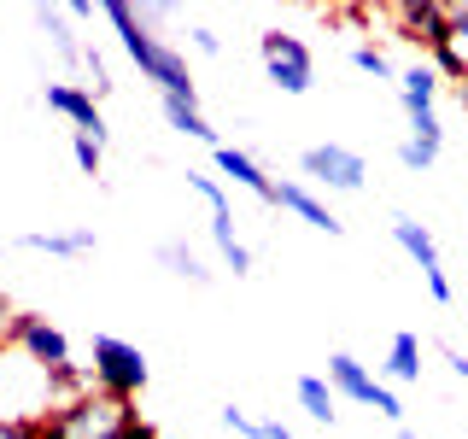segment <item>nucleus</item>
Segmentation results:
<instances>
[{
  "mask_svg": "<svg viewBox=\"0 0 468 439\" xmlns=\"http://www.w3.org/2000/svg\"><path fill=\"white\" fill-rule=\"evenodd\" d=\"M211 241H217V252H223V263L234 275H252V252H246V241L234 234V217H211Z\"/></svg>",
  "mask_w": 468,
  "mask_h": 439,
  "instance_id": "obj_20",
  "label": "nucleus"
},
{
  "mask_svg": "<svg viewBox=\"0 0 468 439\" xmlns=\"http://www.w3.org/2000/svg\"><path fill=\"white\" fill-rule=\"evenodd\" d=\"M439 146H445V123H439V112H416V117H410V135L399 141V165L404 170H433Z\"/></svg>",
  "mask_w": 468,
  "mask_h": 439,
  "instance_id": "obj_11",
  "label": "nucleus"
},
{
  "mask_svg": "<svg viewBox=\"0 0 468 439\" xmlns=\"http://www.w3.org/2000/svg\"><path fill=\"white\" fill-rule=\"evenodd\" d=\"M6 351H24L36 369H48V375H70L77 363H70V340L53 328L48 316H36V311H12L6 316Z\"/></svg>",
  "mask_w": 468,
  "mask_h": 439,
  "instance_id": "obj_3",
  "label": "nucleus"
},
{
  "mask_svg": "<svg viewBox=\"0 0 468 439\" xmlns=\"http://www.w3.org/2000/svg\"><path fill=\"white\" fill-rule=\"evenodd\" d=\"M100 18L117 29V41H123V53L141 65V77L165 88V100H194V106H199V82H194V70H187V59L176 53L170 41H158L153 24H146L135 6H123V0H106V12H100Z\"/></svg>",
  "mask_w": 468,
  "mask_h": 439,
  "instance_id": "obj_1",
  "label": "nucleus"
},
{
  "mask_svg": "<svg viewBox=\"0 0 468 439\" xmlns=\"http://www.w3.org/2000/svg\"><path fill=\"white\" fill-rule=\"evenodd\" d=\"M48 112H58L77 135H94L100 146H106V135H112L106 117H100V100L88 94L82 82H48Z\"/></svg>",
  "mask_w": 468,
  "mask_h": 439,
  "instance_id": "obj_10",
  "label": "nucleus"
},
{
  "mask_svg": "<svg viewBox=\"0 0 468 439\" xmlns=\"http://www.w3.org/2000/svg\"><path fill=\"white\" fill-rule=\"evenodd\" d=\"M399 100H404L410 117H416V112H433V100H439V70H433V65L404 70V77H399Z\"/></svg>",
  "mask_w": 468,
  "mask_h": 439,
  "instance_id": "obj_17",
  "label": "nucleus"
},
{
  "mask_svg": "<svg viewBox=\"0 0 468 439\" xmlns=\"http://www.w3.org/2000/svg\"><path fill=\"white\" fill-rule=\"evenodd\" d=\"M94 387L100 392H117V399H141L146 380H153V369H146L141 346L117 340V334H94Z\"/></svg>",
  "mask_w": 468,
  "mask_h": 439,
  "instance_id": "obj_4",
  "label": "nucleus"
},
{
  "mask_svg": "<svg viewBox=\"0 0 468 439\" xmlns=\"http://www.w3.org/2000/svg\"><path fill=\"white\" fill-rule=\"evenodd\" d=\"M328 387L340 392V399H351V404H369L375 416H387V422H404V399L387 387V380H375L351 351H334L328 358Z\"/></svg>",
  "mask_w": 468,
  "mask_h": 439,
  "instance_id": "obj_6",
  "label": "nucleus"
},
{
  "mask_svg": "<svg viewBox=\"0 0 468 439\" xmlns=\"http://www.w3.org/2000/svg\"><path fill=\"white\" fill-rule=\"evenodd\" d=\"M351 65L363 70V77H375V82H392V59L375 48V41H357V48H351Z\"/></svg>",
  "mask_w": 468,
  "mask_h": 439,
  "instance_id": "obj_23",
  "label": "nucleus"
},
{
  "mask_svg": "<svg viewBox=\"0 0 468 439\" xmlns=\"http://www.w3.org/2000/svg\"><path fill=\"white\" fill-rule=\"evenodd\" d=\"M299 170L311 176V182L334 187V194H357V187L369 182V165H363V153H351V146H340V141L304 146V153H299Z\"/></svg>",
  "mask_w": 468,
  "mask_h": 439,
  "instance_id": "obj_7",
  "label": "nucleus"
},
{
  "mask_svg": "<svg viewBox=\"0 0 468 439\" xmlns=\"http://www.w3.org/2000/svg\"><path fill=\"white\" fill-rule=\"evenodd\" d=\"M24 252H48V258H88L94 252V229H36L18 234Z\"/></svg>",
  "mask_w": 468,
  "mask_h": 439,
  "instance_id": "obj_13",
  "label": "nucleus"
},
{
  "mask_svg": "<svg viewBox=\"0 0 468 439\" xmlns=\"http://www.w3.org/2000/svg\"><path fill=\"white\" fill-rule=\"evenodd\" d=\"M223 428H229V434H240V439H263V422H252L240 404H223Z\"/></svg>",
  "mask_w": 468,
  "mask_h": 439,
  "instance_id": "obj_27",
  "label": "nucleus"
},
{
  "mask_svg": "<svg viewBox=\"0 0 468 439\" xmlns=\"http://www.w3.org/2000/svg\"><path fill=\"white\" fill-rule=\"evenodd\" d=\"M387 380H399V387L421 380V340H416V334H392V346H387Z\"/></svg>",
  "mask_w": 468,
  "mask_h": 439,
  "instance_id": "obj_18",
  "label": "nucleus"
},
{
  "mask_svg": "<svg viewBox=\"0 0 468 439\" xmlns=\"http://www.w3.org/2000/svg\"><path fill=\"white\" fill-rule=\"evenodd\" d=\"M387 18L399 24V36H404V41H416V48H428V53L451 36V12H445V0H404V6H387Z\"/></svg>",
  "mask_w": 468,
  "mask_h": 439,
  "instance_id": "obj_9",
  "label": "nucleus"
},
{
  "mask_svg": "<svg viewBox=\"0 0 468 439\" xmlns=\"http://www.w3.org/2000/svg\"><path fill=\"white\" fill-rule=\"evenodd\" d=\"M258 53H263V70H270V82L282 88V94H311V88H316V59H311V48H304L299 36H287V29H263Z\"/></svg>",
  "mask_w": 468,
  "mask_h": 439,
  "instance_id": "obj_5",
  "label": "nucleus"
},
{
  "mask_svg": "<svg viewBox=\"0 0 468 439\" xmlns=\"http://www.w3.org/2000/svg\"><path fill=\"white\" fill-rule=\"evenodd\" d=\"M187 187H194V194L211 205V217H229V194H223V182H217V176H199V170H187Z\"/></svg>",
  "mask_w": 468,
  "mask_h": 439,
  "instance_id": "obj_24",
  "label": "nucleus"
},
{
  "mask_svg": "<svg viewBox=\"0 0 468 439\" xmlns=\"http://www.w3.org/2000/svg\"><path fill=\"white\" fill-rule=\"evenodd\" d=\"M187 36H194V48H199V53H223V36H217L211 24H194Z\"/></svg>",
  "mask_w": 468,
  "mask_h": 439,
  "instance_id": "obj_28",
  "label": "nucleus"
},
{
  "mask_svg": "<svg viewBox=\"0 0 468 439\" xmlns=\"http://www.w3.org/2000/svg\"><path fill=\"white\" fill-rule=\"evenodd\" d=\"M275 205H282V211H292V217H304V223L322 229L328 241H340V234H346V223H340V217H334V211H328V205H322L304 182H275Z\"/></svg>",
  "mask_w": 468,
  "mask_h": 439,
  "instance_id": "obj_12",
  "label": "nucleus"
},
{
  "mask_svg": "<svg viewBox=\"0 0 468 439\" xmlns=\"http://www.w3.org/2000/svg\"><path fill=\"white\" fill-rule=\"evenodd\" d=\"M439 351H445V363H451V369H457V375L468 380V351H457V346H439Z\"/></svg>",
  "mask_w": 468,
  "mask_h": 439,
  "instance_id": "obj_29",
  "label": "nucleus"
},
{
  "mask_svg": "<svg viewBox=\"0 0 468 439\" xmlns=\"http://www.w3.org/2000/svg\"><path fill=\"white\" fill-rule=\"evenodd\" d=\"M463 106H468V88H463Z\"/></svg>",
  "mask_w": 468,
  "mask_h": 439,
  "instance_id": "obj_32",
  "label": "nucleus"
},
{
  "mask_svg": "<svg viewBox=\"0 0 468 439\" xmlns=\"http://www.w3.org/2000/svg\"><path fill=\"white\" fill-rule=\"evenodd\" d=\"M392 241H399L404 252H410V263L421 270V282H428L433 305H451V299H457V287H451L445 263H439V241L428 234V223H416V217H392Z\"/></svg>",
  "mask_w": 468,
  "mask_h": 439,
  "instance_id": "obj_8",
  "label": "nucleus"
},
{
  "mask_svg": "<svg viewBox=\"0 0 468 439\" xmlns=\"http://www.w3.org/2000/svg\"><path fill=\"white\" fill-rule=\"evenodd\" d=\"M292 392H299V410H304V416L334 428V416H340V392L328 387V375H299V387H292Z\"/></svg>",
  "mask_w": 468,
  "mask_h": 439,
  "instance_id": "obj_15",
  "label": "nucleus"
},
{
  "mask_svg": "<svg viewBox=\"0 0 468 439\" xmlns=\"http://www.w3.org/2000/svg\"><path fill=\"white\" fill-rule=\"evenodd\" d=\"M82 70H88V94H94V100H106L112 88H117V82H112V70H106V59H100L94 48H88V59H82Z\"/></svg>",
  "mask_w": 468,
  "mask_h": 439,
  "instance_id": "obj_26",
  "label": "nucleus"
},
{
  "mask_svg": "<svg viewBox=\"0 0 468 439\" xmlns=\"http://www.w3.org/2000/svg\"><path fill=\"white\" fill-rule=\"evenodd\" d=\"M141 422L135 399H117V392H82V399H70L65 410H53L48 428L53 439H123L129 428Z\"/></svg>",
  "mask_w": 468,
  "mask_h": 439,
  "instance_id": "obj_2",
  "label": "nucleus"
},
{
  "mask_svg": "<svg viewBox=\"0 0 468 439\" xmlns=\"http://www.w3.org/2000/svg\"><path fill=\"white\" fill-rule=\"evenodd\" d=\"M399 439H421V434H410V428H399Z\"/></svg>",
  "mask_w": 468,
  "mask_h": 439,
  "instance_id": "obj_31",
  "label": "nucleus"
},
{
  "mask_svg": "<svg viewBox=\"0 0 468 439\" xmlns=\"http://www.w3.org/2000/svg\"><path fill=\"white\" fill-rule=\"evenodd\" d=\"M65 12H70V18H77V24H88V18H94V12H106V6H88V0H70Z\"/></svg>",
  "mask_w": 468,
  "mask_h": 439,
  "instance_id": "obj_30",
  "label": "nucleus"
},
{
  "mask_svg": "<svg viewBox=\"0 0 468 439\" xmlns=\"http://www.w3.org/2000/svg\"><path fill=\"white\" fill-rule=\"evenodd\" d=\"M70 153H77V165H82L88 182H100V187H106V176H100V170H106V146H100L94 135H70Z\"/></svg>",
  "mask_w": 468,
  "mask_h": 439,
  "instance_id": "obj_22",
  "label": "nucleus"
},
{
  "mask_svg": "<svg viewBox=\"0 0 468 439\" xmlns=\"http://www.w3.org/2000/svg\"><path fill=\"white\" fill-rule=\"evenodd\" d=\"M0 439H53V428H48V416H6Z\"/></svg>",
  "mask_w": 468,
  "mask_h": 439,
  "instance_id": "obj_25",
  "label": "nucleus"
},
{
  "mask_svg": "<svg viewBox=\"0 0 468 439\" xmlns=\"http://www.w3.org/2000/svg\"><path fill=\"white\" fill-rule=\"evenodd\" d=\"M36 24L48 29V41L58 48V59H70V65H82V59H88V48L77 41V29H70V12H65V6H36Z\"/></svg>",
  "mask_w": 468,
  "mask_h": 439,
  "instance_id": "obj_16",
  "label": "nucleus"
},
{
  "mask_svg": "<svg viewBox=\"0 0 468 439\" xmlns=\"http://www.w3.org/2000/svg\"><path fill=\"white\" fill-rule=\"evenodd\" d=\"M158 263H165L170 275H182V282H194V287L211 282V270H205V263L194 258V246H182V241H165V246H158Z\"/></svg>",
  "mask_w": 468,
  "mask_h": 439,
  "instance_id": "obj_21",
  "label": "nucleus"
},
{
  "mask_svg": "<svg viewBox=\"0 0 468 439\" xmlns=\"http://www.w3.org/2000/svg\"><path fill=\"white\" fill-rule=\"evenodd\" d=\"M217 170H223L229 182L252 187L258 199H270V205H275V176H263V165H258L252 153H240V146H217Z\"/></svg>",
  "mask_w": 468,
  "mask_h": 439,
  "instance_id": "obj_14",
  "label": "nucleus"
},
{
  "mask_svg": "<svg viewBox=\"0 0 468 439\" xmlns=\"http://www.w3.org/2000/svg\"><path fill=\"white\" fill-rule=\"evenodd\" d=\"M165 117H170V129H176V135L205 141V146H223V141H217V129L205 123V112L194 106V100H165Z\"/></svg>",
  "mask_w": 468,
  "mask_h": 439,
  "instance_id": "obj_19",
  "label": "nucleus"
}]
</instances>
